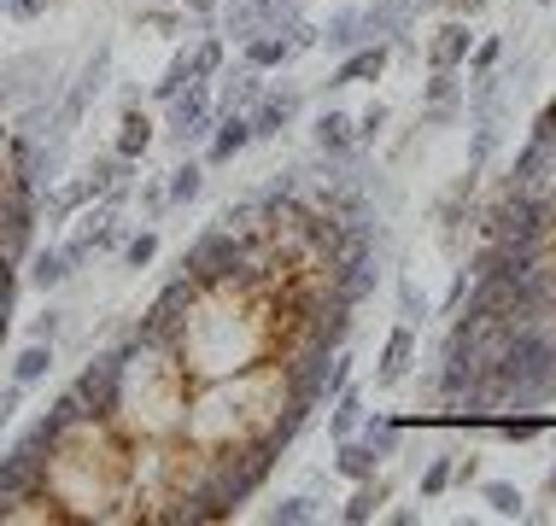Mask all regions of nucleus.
<instances>
[{
    "label": "nucleus",
    "instance_id": "obj_23",
    "mask_svg": "<svg viewBox=\"0 0 556 526\" xmlns=\"http://www.w3.org/2000/svg\"><path fill=\"white\" fill-rule=\"evenodd\" d=\"M240 59H247L252 70H281V65L293 59V41L276 36V29H258V36L240 41Z\"/></svg>",
    "mask_w": 556,
    "mask_h": 526
},
{
    "label": "nucleus",
    "instance_id": "obj_31",
    "mask_svg": "<svg viewBox=\"0 0 556 526\" xmlns=\"http://www.w3.org/2000/svg\"><path fill=\"white\" fill-rule=\"evenodd\" d=\"M451 486H457V450L428 457V469H422V479H416V491H422V498H445Z\"/></svg>",
    "mask_w": 556,
    "mask_h": 526
},
{
    "label": "nucleus",
    "instance_id": "obj_2",
    "mask_svg": "<svg viewBox=\"0 0 556 526\" xmlns=\"http://www.w3.org/2000/svg\"><path fill=\"white\" fill-rule=\"evenodd\" d=\"M182 381H188L182 357L135 339L129 345V363H124V386H117L112 427H129V433H170V427H182V415H188Z\"/></svg>",
    "mask_w": 556,
    "mask_h": 526
},
{
    "label": "nucleus",
    "instance_id": "obj_53",
    "mask_svg": "<svg viewBox=\"0 0 556 526\" xmlns=\"http://www.w3.org/2000/svg\"><path fill=\"white\" fill-rule=\"evenodd\" d=\"M545 491H551V498H556V462H551V474H545Z\"/></svg>",
    "mask_w": 556,
    "mask_h": 526
},
{
    "label": "nucleus",
    "instance_id": "obj_6",
    "mask_svg": "<svg viewBox=\"0 0 556 526\" xmlns=\"http://www.w3.org/2000/svg\"><path fill=\"white\" fill-rule=\"evenodd\" d=\"M129 345H135V334H129L124 345H112V351H94V357L83 363V374L71 381V386L83 393V403H88V410H94V415H106V421H112V410H117V386H124Z\"/></svg>",
    "mask_w": 556,
    "mask_h": 526
},
{
    "label": "nucleus",
    "instance_id": "obj_32",
    "mask_svg": "<svg viewBox=\"0 0 556 526\" xmlns=\"http://www.w3.org/2000/svg\"><path fill=\"white\" fill-rule=\"evenodd\" d=\"M463 94H469L463 70H428V82H422V105H463Z\"/></svg>",
    "mask_w": 556,
    "mask_h": 526
},
{
    "label": "nucleus",
    "instance_id": "obj_18",
    "mask_svg": "<svg viewBox=\"0 0 556 526\" xmlns=\"http://www.w3.org/2000/svg\"><path fill=\"white\" fill-rule=\"evenodd\" d=\"M381 462H387V457L364 439V433H352V439H334V474L352 479V486H357V479H375V474H381Z\"/></svg>",
    "mask_w": 556,
    "mask_h": 526
},
{
    "label": "nucleus",
    "instance_id": "obj_43",
    "mask_svg": "<svg viewBox=\"0 0 556 526\" xmlns=\"http://www.w3.org/2000/svg\"><path fill=\"white\" fill-rule=\"evenodd\" d=\"M422 316H428V298L422 293H416V281H399V322H422Z\"/></svg>",
    "mask_w": 556,
    "mask_h": 526
},
{
    "label": "nucleus",
    "instance_id": "obj_56",
    "mask_svg": "<svg viewBox=\"0 0 556 526\" xmlns=\"http://www.w3.org/2000/svg\"><path fill=\"white\" fill-rule=\"evenodd\" d=\"M0 7H7V0H0Z\"/></svg>",
    "mask_w": 556,
    "mask_h": 526
},
{
    "label": "nucleus",
    "instance_id": "obj_37",
    "mask_svg": "<svg viewBox=\"0 0 556 526\" xmlns=\"http://www.w3.org/2000/svg\"><path fill=\"white\" fill-rule=\"evenodd\" d=\"M345 386H352V351L340 345V351L328 357V374H323V403H328V398H340Z\"/></svg>",
    "mask_w": 556,
    "mask_h": 526
},
{
    "label": "nucleus",
    "instance_id": "obj_3",
    "mask_svg": "<svg viewBox=\"0 0 556 526\" xmlns=\"http://www.w3.org/2000/svg\"><path fill=\"white\" fill-rule=\"evenodd\" d=\"M480 240H551L556 234V188H504L475 210Z\"/></svg>",
    "mask_w": 556,
    "mask_h": 526
},
{
    "label": "nucleus",
    "instance_id": "obj_50",
    "mask_svg": "<svg viewBox=\"0 0 556 526\" xmlns=\"http://www.w3.org/2000/svg\"><path fill=\"white\" fill-rule=\"evenodd\" d=\"M393 59H404V65H422V41L404 29V36H393Z\"/></svg>",
    "mask_w": 556,
    "mask_h": 526
},
{
    "label": "nucleus",
    "instance_id": "obj_48",
    "mask_svg": "<svg viewBox=\"0 0 556 526\" xmlns=\"http://www.w3.org/2000/svg\"><path fill=\"white\" fill-rule=\"evenodd\" d=\"M18 410H24V386L7 381V386H0V433L12 427V415H18Z\"/></svg>",
    "mask_w": 556,
    "mask_h": 526
},
{
    "label": "nucleus",
    "instance_id": "obj_15",
    "mask_svg": "<svg viewBox=\"0 0 556 526\" xmlns=\"http://www.w3.org/2000/svg\"><path fill=\"white\" fill-rule=\"evenodd\" d=\"M422 0H364V36L369 41H393L416 24Z\"/></svg>",
    "mask_w": 556,
    "mask_h": 526
},
{
    "label": "nucleus",
    "instance_id": "obj_5",
    "mask_svg": "<svg viewBox=\"0 0 556 526\" xmlns=\"http://www.w3.org/2000/svg\"><path fill=\"white\" fill-rule=\"evenodd\" d=\"M235 258H240V240L223 229V222H212L205 234H193V240H188V252H182V275H188L200 293H217L223 281H229Z\"/></svg>",
    "mask_w": 556,
    "mask_h": 526
},
{
    "label": "nucleus",
    "instance_id": "obj_28",
    "mask_svg": "<svg viewBox=\"0 0 556 526\" xmlns=\"http://www.w3.org/2000/svg\"><path fill=\"white\" fill-rule=\"evenodd\" d=\"M469 170H486V158L498 153V141H504V117H469Z\"/></svg>",
    "mask_w": 556,
    "mask_h": 526
},
{
    "label": "nucleus",
    "instance_id": "obj_17",
    "mask_svg": "<svg viewBox=\"0 0 556 526\" xmlns=\"http://www.w3.org/2000/svg\"><path fill=\"white\" fill-rule=\"evenodd\" d=\"M264 70H252V65H240V70H223L217 77V112H252V105L264 100Z\"/></svg>",
    "mask_w": 556,
    "mask_h": 526
},
{
    "label": "nucleus",
    "instance_id": "obj_38",
    "mask_svg": "<svg viewBox=\"0 0 556 526\" xmlns=\"http://www.w3.org/2000/svg\"><path fill=\"white\" fill-rule=\"evenodd\" d=\"M153 258H159V234L153 229H141V234L124 240V269H147Z\"/></svg>",
    "mask_w": 556,
    "mask_h": 526
},
{
    "label": "nucleus",
    "instance_id": "obj_19",
    "mask_svg": "<svg viewBox=\"0 0 556 526\" xmlns=\"http://www.w3.org/2000/svg\"><path fill=\"white\" fill-rule=\"evenodd\" d=\"M24 264H29V269H24V281H29L36 293H59L71 275H77V269L65 264V246H36Z\"/></svg>",
    "mask_w": 556,
    "mask_h": 526
},
{
    "label": "nucleus",
    "instance_id": "obj_34",
    "mask_svg": "<svg viewBox=\"0 0 556 526\" xmlns=\"http://www.w3.org/2000/svg\"><path fill=\"white\" fill-rule=\"evenodd\" d=\"M357 433H364V439L381 450L387 462H393V457H399V445H404V427H399V421H387V415H364V427H357Z\"/></svg>",
    "mask_w": 556,
    "mask_h": 526
},
{
    "label": "nucleus",
    "instance_id": "obj_7",
    "mask_svg": "<svg viewBox=\"0 0 556 526\" xmlns=\"http://www.w3.org/2000/svg\"><path fill=\"white\" fill-rule=\"evenodd\" d=\"M323 281L328 293L340 298V305H364V298L381 287V258H375V246H357V252H340V258L323 264Z\"/></svg>",
    "mask_w": 556,
    "mask_h": 526
},
{
    "label": "nucleus",
    "instance_id": "obj_47",
    "mask_svg": "<svg viewBox=\"0 0 556 526\" xmlns=\"http://www.w3.org/2000/svg\"><path fill=\"white\" fill-rule=\"evenodd\" d=\"M48 7H53V0H7V7H0V12H7L12 24H36L41 12H48Z\"/></svg>",
    "mask_w": 556,
    "mask_h": 526
},
{
    "label": "nucleus",
    "instance_id": "obj_51",
    "mask_svg": "<svg viewBox=\"0 0 556 526\" xmlns=\"http://www.w3.org/2000/svg\"><path fill=\"white\" fill-rule=\"evenodd\" d=\"M480 479V457H457V486H475Z\"/></svg>",
    "mask_w": 556,
    "mask_h": 526
},
{
    "label": "nucleus",
    "instance_id": "obj_11",
    "mask_svg": "<svg viewBox=\"0 0 556 526\" xmlns=\"http://www.w3.org/2000/svg\"><path fill=\"white\" fill-rule=\"evenodd\" d=\"M311 141H317V153H328V158H345V164L364 158V146H357V117H345L340 105H323V112L311 117Z\"/></svg>",
    "mask_w": 556,
    "mask_h": 526
},
{
    "label": "nucleus",
    "instance_id": "obj_29",
    "mask_svg": "<svg viewBox=\"0 0 556 526\" xmlns=\"http://www.w3.org/2000/svg\"><path fill=\"white\" fill-rule=\"evenodd\" d=\"M480 503H486L498 521H521V515H528V498H521V486H509V479H486V486H480Z\"/></svg>",
    "mask_w": 556,
    "mask_h": 526
},
{
    "label": "nucleus",
    "instance_id": "obj_45",
    "mask_svg": "<svg viewBox=\"0 0 556 526\" xmlns=\"http://www.w3.org/2000/svg\"><path fill=\"white\" fill-rule=\"evenodd\" d=\"M164 210H170V193H164V182H147V188H141V217L159 222Z\"/></svg>",
    "mask_w": 556,
    "mask_h": 526
},
{
    "label": "nucleus",
    "instance_id": "obj_40",
    "mask_svg": "<svg viewBox=\"0 0 556 526\" xmlns=\"http://www.w3.org/2000/svg\"><path fill=\"white\" fill-rule=\"evenodd\" d=\"M387 117H393V112H387V105H381V100H375V105H369V112H364V117H357V146H364V153H369V146H375V141H381V129H387Z\"/></svg>",
    "mask_w": 556,
    "mask_h": 526
},
{
    "label": "nucleus",
    "instance_id": "obj_33",
    "mask_svg": "<svg viewBox=\"0 0 556 526\" xmlns=\"http://www.w3.org/2000/svg\"><path fill=\"white\" fill-rule=\"evenodd\" d=\"M193 82H200V77H193V59H188V48H182V53L170 59V65H164V77L153 82V100L170 105V100L182 94V88H193Z\"/></svg>",
    "mask_w": 556,
    "mask_h": 526
},
{
    "label": "nucleus",
    "instance_id": "obj_26",
    "mask_svg": "<svg viewBox=\"0 0 556 526\" xmlns=\"http://www.w3.org/2000/svg\"><path fill=\"white\" fill-rule=\"evenodd\" d=\"M364 393L357 386H345L340 398H328V439H352L357 427H364Z\"/></svg>",
    "mask_w": 556,
    "mask_h": 526
},
{
    "label": "nucleus",
    "instance_id": "obj_4",
    "mask_svg": "<svg viewBox=\"0 0 556 526\" xmlns=\"http://www.w3.org/2000/svg\"><path fill=\"white\" fill-rule=\"evenodd\" d=\"M193 305H200V287H193L188 275H176L170 287H159V298L141 310L135 339H141V345H159V351H176V345H182V328H188Z\"/></svg>",
    "mask_w": 556,
    "mask_h": 526
},
{
    "label": "nucleus",
    "instance_id": "obj_55",
    "mask_svg": "<svg viewBox=\"0 0 556 526\" xmlns=\"http://www.w3.org/2000/svg\"><path fill=\"white\" fill-rule=\"evenodd\" d=\"M539 7H551V0H539Z\"/></svg>",
    "mask_w": 556,
    "mask_h": 526
},
{
    "label": "nucleus",
    "instance_id": "obj_35",
    "mask_svg": "<svg viewBox=\"0 0 556 526\" xmlns=\"http://www.w3.org/2000/svg\"><path fill=\"white\" fill-rule=\"evenodd\" d=\"M193 77H200V82H217L223 77V59H229V53H223V36H205V41H193Z\"/></svg>",
    "mask_w": 556,
    "mask_h": 526
},
{
    "label": "nucleus",
    "instance_id": "obj_54",
    "mask_svg": "<svg viewBox=\"0 0 556 526\" xmlns=\"http://www.w3.org/2000/svg\"><path fill=\"white\" fill-rule=\"evenodd\" d=\"M0 526H7V498H0Z\"/></svg>",
    "mask_w": 556,
    "mask_h": 526
},
{
    "label": "nucleus",
    "instance_id": "obj_1",
    "mask_svg": "<svg viewBox=\"0 0 556 526\" xmlns=\"http://www.w3.org/2000/svg\"><path fill=\"white\" fill-rule=\"evenodd\" d=\"M252 351H258V339H252L247 293H200L182 328V345H176L182 369L200 381H223V374H247Z\"/></svg>",
    "mask_w": 556,
    "mask_h": 526
},
{
    "label": "nucleus",
    "instance_id": "obj_52",
    "mask_svg": "<svg viewBox=\"0 0 556 526\" xmlns=\"http://www.w3.org/2000/svg\"><path fill=\"white\" fill-rule=\"evenodd\" d=\"M117 105H124V112H129V105H141V88L124 82V88H117Z\"/></svg>",
    "mask_w": 556,
    "mask_h": 526
},
{
    "label": "nucleus",
    "instance_id": "obj_13",
    "mask_svg": "<svg viewBox=\"0 0 556 526\" xmlns=\"http://www.w3.org/2000/svg\"><path fill=\"white\" fill-rule=\"evenodd\" d=\"M252 146V117L247 112H217L205 134V164H235Z\"/></svg>",
    "mask_w": 556,
    "mask_h": 526
},
{
    "label": "nucleus",
    "instance_id": "obj_8",
    "mask_svg": "<svg viewBox=\"0 0 556 526\" xmlns=\"http://www.w3.org/2000/svg\"><path fill=\"white\" fill-rule=\"evenodd\" d=\"M212 117H217V100H212V82H193L182 88V94L170 100V124H164V134H170V146H205V134H212Z\"/></svg>",
    "mask_w": 556,
    "mask_h": 526
},
{
    "label": "nucleus",
    "instance_id": "obj_12",
    "mask_svg": "<svg viewBox=\"0 0 556 526\" xmlns=\"http://www.w3.org/2000/svg\"><path fill=\"white\" fill-rule=\"evenodd\" d=\"M393 65V41H364L357 53H345L334 65V77H328V94H340V88H357V82H381V70Z\"/></svg>",
    "mask_w": 556,
    "mask_h": 526
},
{
    "label": "nucleus",
    "instance_id": "obj_24",
    "mask_svg": "<svg viewBox=\"0 0 556 526\" xmlns=\"http://www.w3.org/2000/svg\"><path fill=\"white\" fill-rule=\"evenodd\" d=\"M147 146H153V117L141 112V105H129L124 117H117V141H112V153H124L141 164L147 158Z\"/></svg>",
    "mask_w": 556,
    "mask_h": 526
},
{
    "label": "nucleus",
    "instance_id": "obj_22",
    "mask_svg": "<svg viewBox=\"0 0 556 526\" xmlns=\"http://www.w3.org/2000/svg\"><path fill=\"white\" fill-rule=\"evenodd\" d=\"M387 491H393V486H387L381 474H375V479H357V486H352V498L340 503V521H345V526H369L375 515H381Z\"/></svg>",
    "mask_w": 556,
    "mask_h": 526
},
{
    "label": "nucleus",
    "instance_id": "obj_39",
    "mask_svg": "<svg viewBox=\"0 0 556 526\" xmlns=\"http://www.w3.org/2000/svg\"><path fill=\"white\" fill-rule=\"evenodd\" d=\"M299 176H305L299 164H293V170H269V182H264L258 193H264L269 205H276V200H293V193H305V182H299Z\"/></svg>",
    "mask_w": 556,
    "mask_h": 526
},
{
    "label": "nucleus",
    "instance_id": "obj_14",
    "mask_svg": "<svg viewBox=\"0 0 556 526\" xmlns=\"http://www.w3.org/2000/svg\"><path fill=\"white\" fill-rule=\"evenodd\" d=\"M410 369H416V328H410V322H399L393 334H387V345H381V363H375V386H404V381H410Z\"/></svg>",
    "mask_w": 556,
    "mask_h": 526
},
{
    "label": "nucleus",
    "instance_id": "obj_49",
    "mask_svg": "<svg viewBox=\"0 0 556 526\" xmlns=\"http://www.w3.org/2000/svg\"><path fill=\"white\" fill-rule=\"evenodd\" d=\"M463 298H469V264H463L457 275H451V293H445V305H440V310H445V316H457Z\"/></svg>",
    "mask_w": 556,
    "mask_h": 526
},
{
    "label": "nucleus",
    "instance_id": "obj_30",
    "mask_svg": "<svg viewBox=\"0 0 556 526\" xmlns=\"http://www.w3.org/2000/svg\"><path fill=\"white\" fill-rule=\"evenodd\" d=\"M164 193H170V205H193L205 193V164H193V158H182L170 176H164Z\"/></svg>",
    "mask_w": 556,
    "mask_h": 526
},
{
    "label": "nucleus",
    "instance_id": "obj_46",
    "mask_svg": "<svg viewBox=\"0 0 556 526\" xmlns=\"http://www.w3.org/2000/svg\"><path fill=\"white\" fill-rule=\"evenodd\" d=\"M463 117V105H422V117H416V129H451Z\"/></svg>",
    "mask_w": 556,
    "mask_h": 526
},
{
    "label": "nucleus",
    "instance_id": "obj_25",
    "mask_svg": "<svg viewBox=\"0 0 556 526\" xmlns=\"http://www.w3.org/2000/svg\"><path fill=\"white\" fill-rule=\"evenodd\" d=\"M53 363H59V357H53V339H29L24 351L12 357V381L29 393L36 381H48V374H53Z\"/></svg>",
    "mask_w": 556,
    "mask_h": 526
},
{
    "label": "nucleus",
    "instance_id": "obj_9",
    "mask_svg": "<svg viewBox=\"0 0 556 526\" xmlns=\"http://www.w3.org/2000/svg\"><path fill=\"white\" fill-rule=\"evenodd\" d=\"M299 112H305V88H299V82H269L264 88V100L258 105H252V141H276V134H288L293 124H299Z\"/></svg>",
    "mask_w": 556,
    "mask_h": 526
},
{
    "label": "nucleus",
    "instance_id": "obj_36",
    "mask_svg": "<svg viewBox=\"0 0 556 526\" xmlns=\"http://www.w3.org/2000/svg\"><path fill=\"white\" fill-rule=\"evenodd\" d=\"M492 427H498L509 445H528V439H539V433H545V421H539L533 410H516V415L498 410V415H492Z\"/></svg>",
    "mask_w": 556,
    "mask_h": 526
},
{
    "label": "nucleus",
    "instance_id": "obj_10",
    "mask_svg": "<svg viewBox=\"0 0 556 526\" xmlns=\"http://www.w3.org/2000/svg\"><path fill=\"white\" fill-rule=\"evenodd\" d=\"M475 41L480 36L469 29V18H457V12H451V18L428 36V48H422L428 70H463V65H469V53H475Z\"/></svg>",
    "mask_w": 556,
    "mask_h": 526
},
{
    "label": "nucleus",
    "instance_id": "obj_44",
    "mask_svg": "<svg viewBox=\"0 0 556 526\" xmlns=\"http://www.w3.org/2000/svg\"><path fill=\"white\" fill-rule=\"evenodd\" d=\"M59 334H65V310L59 305H48L36 322H29V339H59Z\"/></svg>",
    "mask_w": 556,
    "mask_h": 526
},
{
    "label": "nucleus",
    "instance_id": "obj_42",
    "mask_svg": "<svg viewBox=\"0 0 556 526\" xmlns=\"http://www.w3.org/2000/svg\"><path fill=\"white\" fill-rule=\"evenodd\" d=\"M299 24H305V7H299V0H276V7H269V29H276V36H293Z\"/></svg>",
    "mask_w": 556,
    "mask_h": 526
},
{
    "label": "nucleus",
    "instance_id": "obj_20",
    "mask_svg": "<svg viewBox=\"0 0 556 526\" xmlns=\"http://www.w3.org/2000/svg\"><path fill=\"white\" fill-rule=\"evenodd\" d=\"M364 7H340V12H328V24H323V48L328 53H357V48H364Z\"/></svg>",
    "mask_w": 556,
    "mask_h": 526
},
{
    "label": "nucleus",
    "instance_id": "obj_16",
    "mask_svg": "<svg viewBox=\"0 0 556 526\" xmlns=\"http://www.w3.org/2000/svg\"><path fill=\"white\" fill-rule=\"evenodd\" d=\"M556 176V146L551 141H521V153H516V164H509V176H504V188H545Z\"/></svg>",
    "mask_w": 556,
    "mask_h": 526
},
{
    "label": "nucleus",
    "instance_id": "obj_21",
    "mask_svg": "<svg viewBox=\"0 0 556 526\" xmlns=\"http://www.w3.org/2000/svg\"><path fill=\"white\" fill-rule=\"evenodd\" d=\"M269 7H276V0H223V36L247 41V36H258V29H269Z\"/></svg>",
    "mask_w": 556,
    "mask_h": 526
},
{
    "label": "nucleus",
    "instance_id": "obj_27",
    "mask_svg": "<svg viewBox=\"0 0 556 526\" xmlns=\"http://www.w3.org/2000/svg\"><path fill=\"white\" fill-rule=\"evenodd\" d=\"M317 515H323V503L311 498V491H293V498H281V503H269V509H264V521H269V526H311Z\"/></svg>",
    "mask_w": 556,
    "mask_h": 526
},
{
    "label": "nucleus",
    "instance_id": "obj_41",
    "mask_svg": "<svg viewBox=\"0 0 556 526\" xmlns=\"http://www.w3.org/2000/svg\"><path fill=\"white\" fill-rule=\"evenodd\" d=\"M498 59H504V36H480L463 70H498Z\"/></svg>",
    "mask_w": 556,
    "mask_h": 526
}]
</instances>
